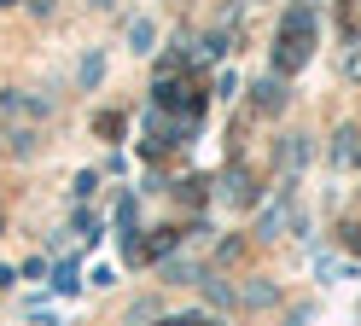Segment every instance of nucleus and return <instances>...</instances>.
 Here are the masks:
<instances>
[{
	"instance_id": "obj_1",
	"label": "nucleus",
	"mask_w": 361,
	"mask_h": 326,
	"mask_svg": "<svg viewBox=\"0 0 361 326\" xmlns=\"http://www.w3.org/2000/svg\"><path fill=\"white\" fill-rule=\"evenodd\" d=\"M309 30H314L309 6H298V12L286 18V30H280V70H298L309 59Z\"/></svg>"
},
{
	"instance_id": "obj_2",
	"label": "nucleus",
	"mask_w": 361,
	"mask_h": 326,
	"mask_svg": "<svg viewBox=\"0 0 361 326\" xmlns=\"http://www.w3.org/2000/svg\"><path fill=\"white\" fill-rule=\"evenodd\" d=\"M169 326H210V320H198V315H180V320H169Z\"/></svg>"
}]
</instances>
